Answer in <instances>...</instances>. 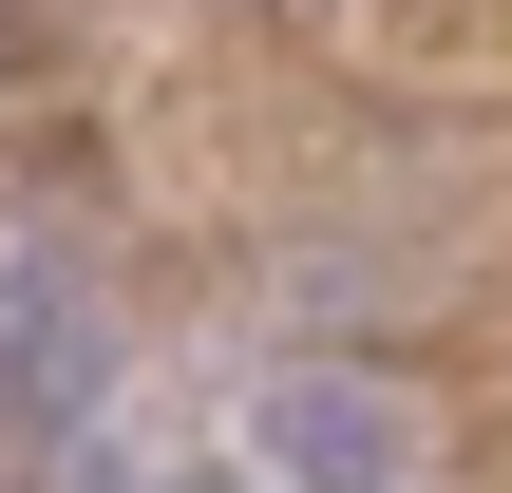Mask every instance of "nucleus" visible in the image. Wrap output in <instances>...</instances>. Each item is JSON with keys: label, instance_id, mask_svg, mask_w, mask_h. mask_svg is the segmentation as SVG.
<instances>
[{"label": "nucleus", "instance_id": "1", "mask_svg": "<svg viewBox=\"0 0 512 493\" xmlns=\"http://www.w3.org/2000/svg\"><path fill=\"white\" fill-rule=\"evenodd\" d=\"M0 418L19 437H76L95 418V304L57 266H0Z\"/></svg>", "mask_w": 512, "mask_h": 493}, {"label": "nucleus", "instance_id": "2", "mask_svg": "<svg viewBox=\"0 0 512 493\" xmlns=\"http://www.w3.org/2000/svg\"><path fill=\"white\" fill-rule=\"evenodd\" d=\"M266 475H304V493H399V437L361 418V380H285V399H266Z\"/></svg>", "mask_w": 512, "mask_h": 493}]
</instances>
